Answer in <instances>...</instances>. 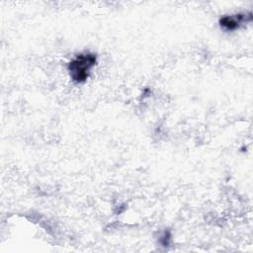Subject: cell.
Here are the masks:
<instances>
[{
	"mask_svg": "<svg viewBox=\"0 0 253 253\" xmlns=\"http://www.w3.org/2000/svg\"><path fill=\"white\" fill-rule=\"evenodd\" d=\"M97 63V55L92 52H82L72 58L67 65L71 80L75 83H84Z\"/></svg>",
	"mask_w": 253,
	"mask_h": 253,
	"instance_id": "6da1fadb",
	"label": "cell"
},
{
	"mask_svg": "<svg viewBox=\"0 0 253 253\" xmlns=\"http://www.w3.org/2000/svg\"><path fill=\"white\" fill-rule=\"evenodd\" d=\"M251 13L237 14L234 16H223L219 19V25L226 31H234L239 28L241 23L251 21Z\"/></svg>",
	"mask_w": 253,
	"mask_h": 253,
	"instance_id": "7a4b0ae2",
	"label": "cell"
}]
</instances>
